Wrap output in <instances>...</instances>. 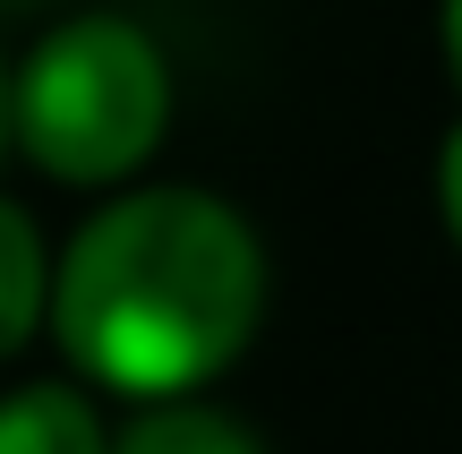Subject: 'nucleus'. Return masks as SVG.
I'll return each mask as SVG.
<instances>
[{
  "instance_id": "obj_2",
  "label": "nucleus",
  "mask_w": 462,
  "mask_h": 454,
  "mask_svg": "<svg viewBox=\"0 0 462 454\" xmlns=\"http://www.w3.org/2000/svg\"><path fill=\"white\" fill-rule=\"evenodd\" d=\"M171 51L120 9H78L43 26L17 60L9 129L43 181L60 189H137L171 137Z\"/></svg>"
},
{
  "instance_id": "obj_4",
  "label": "nucleus",
  "mask_w": 462,
  "mask_h": 454,
  "mask_svg": "<svg viewBox=\"0 0 462 454\" xmlns=\"http://www.w3.org/2000/svg\"><path fill=\"white\" fill-rule=\"evenodd\" d=\"M51 274H60V249L43 240V223L17 198H0V369L34 335H51Z\"/></svg>"
},
{
  "instance_id": "obj_8",
  "label": "nucleus",
  "mask_w": 462,
  "mask_h": 454,
  "mask_svg": "<svg viewBox=\"0 0 462 454\" xmlns=\"http://www.w3.org/2000/svg\"><path fill=\"white\" fill-rule=\"evenodd\" d=\"M9 86H17V60L0 51V154H17V129H9Z\"/></svg>"
},
{
  "instance_id": "obj_9",
  "label": "nucleus",
  "mask_w": 462,
  "mask_h": 454,
  "mask_svg": "<svg viewBox=\"0 0 462 454\" xmlns=\"http://www.w3.org/2000/svg\"><path fill=\"white\" fill-rule=\"evenodd\" d=\"M0 9H43V0H0Z\"/></svg>"
},
{
  "instance_id": "obj_6",
  "label": "nucleus",
  "mask_w": 462,
  "mask_h": 454,
  "mask_svg": "<svg viewBox=\"0 0 462 454\" xmlns=\"http://www.w3.org/2000/svg\"><path fill=\"white\" fill-rule=\"evenodd\" d=\"M437 223H446V240L462 249V120L446 129V146H437Z\"/></svg>"
},
{
  "instance_id": "obj_3",
  "label": "nucleus",
  "mask_w": 462,
  "mask_h": 454,
  "mask_svg": "<svg viewBox=\"0 0 462 454\" xmlns=\"http://www.w3.org/2000/svg\"><path fill=\"white\" fill-rule=\"evenodd\" d=\"M0 454H112V421L78 377H26L0 394Z\"/></svg>"
},
{
  "instance_id": "obj_7",
  "label": "nucleus",
  "mask_w": 462,
  "mask_h": 454,
  "mask_svg": "<svg viewBox=\"0 0 462 454\" xmlns=\"http://www.w3.org/2000/svg\"><path fill=\"white\" fill-rule=\"evenodd\" d=\"M437 51H446V78L462 95V0H437Z\"/></svg>"
},
{
  "instance_id": "obj_1",
  "label": "nucleus",
  "mask_w": 462,
  "mask_h": 454,
  "mask_svg": "<svg viewBox=\"0 0 462 454\" xmlns=\"http://www.w3.org/2000/svg\"><path fill=\"white\" fill-rule=\"evenodd\" d=\"M265 301L274 266L240 206L189 181H137L60 240L51 343L86 394H120L129 412L189 403L248 360Z\"/></svg>"
},
{
  "instance_id": "obj_5",
  "label": "nucleus",
  "mask_w": 462,
  "mask_h": 454,
  "mask_svg": "<svg viewBox=\"0 0 462 454\" xmlns=\"http://www.w3.org/2000/svg\"><path fill=\"white\" fill-rule=\"evenodd\" d=\"M112 454H274L240 412H223L215 394H189V403H146L112 429Z\"/></svg>"
}]
</instances>
